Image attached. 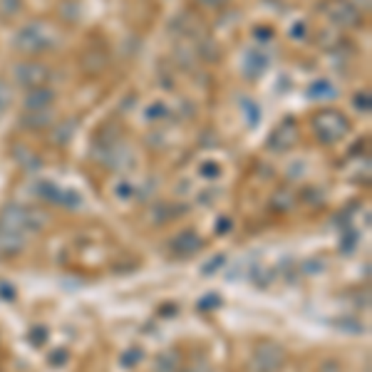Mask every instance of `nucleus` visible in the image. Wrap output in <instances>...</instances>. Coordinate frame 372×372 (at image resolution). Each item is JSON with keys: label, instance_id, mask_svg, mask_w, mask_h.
<instances>
[{"label": "nucleus", "instance_id": "1a4fd4ad", "mask_svg": "<svg viewBox=\"0 0 372 372\" xmlns=\"http://www.w3.org/2000/svg\"><path fill=\"white\" fill-rule=\"evenodd\" d=\"M226 266V256L223 253H216V256H211V258L206 261V263L201 266V276H213V273H218V271Z\"/></svg>", "mask_w": 372, "mask_h": 372}, {"label": "nucleus", "instance_id": "f3484780", "mask_svg": "<svg viewBox=\"0 0 372 372\" xmlns=\"http://www.w3.org/2000/svg\"><path fill=\"white\" fill-rule=\"evenodd\" d=\"M321 372H340V365L335 360H328V363L321 365Z\"/></svg>", "mask_w": 372, "mask_h": 372}, {"label": "nucleus", "instance_id": "423d86ee", "mask_svg": "<svg viewBox=\"0 0 372 372\" xmlns=\"http://www.w3.org/2000/svg\"><path fill=\"white\" fill-rule=\"evenodd\" d=\"M141 360H144V350H141L139 345H132V348H127L122 355H119V365H122V368H127V370L137 368Z\"/></svg>", "mask_w": 372, "mask_h": 372}, {"label": "nucleus", "instance_id": "6e6552de", "mask_svg": "<svg viewBox=\"0 0 372 372\" xmlns=\"http://www.w3.org/2000/svg\"><path fill=\"white\" fill-rule=\"evenodd\" d=\"M251 281L256 283V288H268L271 281H273V273L268 268H263V266H253L251 268Z\"/></svg>", "mask_w": 372, "mask_h": 372}, {"label": "nucleus", "instance_id": "f03ea898", "mask_svg": "<svg viewBox=\"0 0 372 372\" xmlns=\"http://www.w3.org/2000/svg\"><path fill=\"white\" fill-rule=\"evenodd\" d=\"M283 360H286V353H283L281 345L263 343L251 355V368H253V372H278Z\"/></svg>", "mask_w": 372, "mask_h": 372}, {"label": "nucleus", "instance_id": "7ed1b4c3", "mask_svg": "<svg viewBox=\"0 0 372 372\" xmlns=\"http://www.w3.org/2000/svg\"><path fill=\"white\" fill-rule=\"evenodd\" d=\"M169 246H171V251H174L176 256H191V253H196V251H201L203 241L196 231L186 228V231L176 233L174 238H171Z\"/></svg>", "mask_w": 372, "mask_h": 372}, {"label": "nucleus", "instance_id": "20e7f679", "mask_svg": "<svg viewBox=\"0 0 372 372\" xmlns=\"http://www.w3.org/2000/svg\"><path fill=\"white\" fill-rule=\"evenodd\" d=\"M23 251V236L0 226V258H13Z\"/></svg>", "mask_w": 372, "mask_h": 372}, {"label": "nucleus", "instance_id": "9d476101", "mask_svg": "<svg viewBox=\"0 0 372 372\" xmlns=\"http://www.w3.org/2000/svg\"><path fill=\"white\" fill-rule=\"evenodd\" d=\"M335 328L345 330V333H353V335H360L365 333V326L360 321H353V318H343V321H335Z\"/></svg>", "mask_w": 372, "mask_h": 372}, {"label": "nucleus", "instance_id": "f8f14e48", "mask_svg": "<svg viewBox=\"0 0 372 372\" xmlns=\"http://www.w3.org/2000/svg\"><path fill=\"white\" fill-rule=\"evenodd\" d=\"M323 271H326V263L318 261V258L303 261L301 263V273H306V276H316V273H323Z\"/></svg>", "mask_w": 372, "mask_h": 372}, {"label": "nucleus", "instance_id": "a211bd4d", "mask_svg": "<svg viewBox=\"0 0 372 372\" xmlns=\"http://www.w3.org/2000/svg\"><path fill=\"white\" fill-rule=\"evenodd\" d=\"M184 372H196V370H184Z\"/></svg>", "mask_w": 372, "mask_h": 372}, {"label": "nucleus", "instance_id": "dca6fc26", "mask_svg": "<svg viewBox=\"0 0 372 372\" xmlns=\"http://www.w3.org/2000/svg\"><path fill=\"white\" fill-rule=\"evenodd\" d=\"M228 231H231V218H218L216 233H228Z\"/></svg>", "mask_w": 372, "mask_h": 372}, {"label": "nucleus", "instance_id": "9b49d317", "mask_svg": "<svg viewBox=\"0 0 372 372\" xmlns=\"http://www.w3.org/2000/svg\"><path fill=\"white\" fill-rule=\"evenodd\" d=\"M218 306H223L218 293H208V296L198 298V303H196L198 311H213V308H218Z\"/></svg>", "mask_w": 372, "mask_h": 372}, {"label": "nucleus", "instance_id": "4468645a", "mask_svg": "<svg viewBox=\"0 0 372 372\" xmlns=\"http://www.w3.org/2000/svg\"><path fill=\"white\" fill-rule=\"evenodd\" d=\"M65 363H67V350H55V353H50L52 368H62Z\"/></svg>", "mask_w": 372, "mask_h": 372}, {"label": "nucleus", "instance_id": "0eeeda50", "mask_svg": "<svg viewBox=\"0 0 372 372\" xmlns=\"http://www.w3.org/2000/svg\"><path fill=\"white\" fill-rule=\"evenodd\" d=\"M358 241H360V233L355 231V228H343V238H340V253L350 256L355 253V248H358Z\"/></svg>", "mask_w": 372, "mask_h": 372}, {"label": "nucleus", "instance_id": "2eb2a0df", "mask_svg": "<svg viewBox=\"0 0 372 372\" xmlns=\"http://www.w3.org/2000/svg\"><path fill=\"white\" fill-rule=\"evenodd\" d=\"M0 298L3 301H15V288L10 283H0Z\"/></svg>", "mask_w": 372, "mask_h": 372}, {"label": "nucleus", "instance_id": "39448f33", "mask_svg": "<svg viewBox=\"0 0 372 372\" xmlns=\"http://www.w3.org/2000/svg\"><path fill=\"white\" fill-rule=\"evenodd\" d=\"M181 358L176 350H166L156 358V372H179Z\"/></svg>", "mask_w": 372, "mask_h": 372}, {"label": "nucleus", "instance_id": "ddd939ff", "mask_svg": "<svg viewBox=\"0 0 372 372\" xmlns=\"http://www.w3.org/2000/svg\"><path fill=\"white\" fill-rule=\"evenodd\" d=\"M28 338H30V343H33L35 348H40V345H45V340H47V328H45V326H35V328H30Z\"/></svg>", "mask_w": 372, "mask_h": 372}, {"label": "nucleus", "instance_id": "f257e3e1", "mask_svg": "<svg viewBox=\"0 0 372 372\" xmlns=\"http://www.w3.org/2000/svg\"><path fill=\"white\" fill-rule=\"evenodd\" d=\"M0 218H3V223H0V226L10 228V231H15L20 236L43 231L45 223L50 221V218H47V213L35 211V208H25V206H8V208H3Z\"/></svg>", "mask_w": 372, "mask_h": 372}]
</instances>
